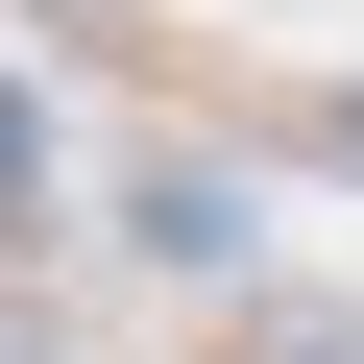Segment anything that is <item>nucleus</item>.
Masks as SVG:
<instances>
[{
  "instance_id": "nucleus-4",
  "label": "nucleus",
  "mask_w": 364,
  "mask_h": 364,
  "mask_svg": "<svg viewBox=\"0 0 364 364\" xmlns=\"http://www.w3.org/2000/svg\"><path fill=\"white\" fill-rule=\"evenodd\" d=\"M316 146H340V170H364V97H316Z\"/></svg>"
},
{
  "instance_id": "nucleus-2",
  "label": "nucleus",
  "mask_w": 364,
  "mask_h": 364,
  "mask_svg": "<svg viewBox=\"0 0 364 364\" xmlns=\"http://www.w3.org/2000/svg\"><path fill=\"white\" fill-rule=\"evenodd\" d=\"M243 364H364V316L340 291H243Z\"/></svg>"
},
{
  "instance_id": "nucleus-3",
  "label": "nucleus",
  "mask_w": 364,
  "mask_h": 364,
  "mask_svg": "<svg viewBox=\"0 0 364 364\" xmlns=\"http://www.w3.org/2000/svg\"><path fill=\"white\" fill-rule=\"evenodd\" d=\"M49 170H73V146H49V97L0 73V219H49Z\"/></svg>"
},
{
  "instance_id": "nucleus-1",
  "label": "nucleus",
  "mask_w": 364,
  "mask_h": 364,
  "mask_svg": "<svg viewBox=\"0 0 364 364\" xmlns=\"http://www.w3.org/2000/svg\"><path fill=\"white\" fill-rule=\"evenodd\" d=\"M122 243H146L170 291H267V195H243L219 146H146V170H122Z\"/></svg>"
}]
</instances>
